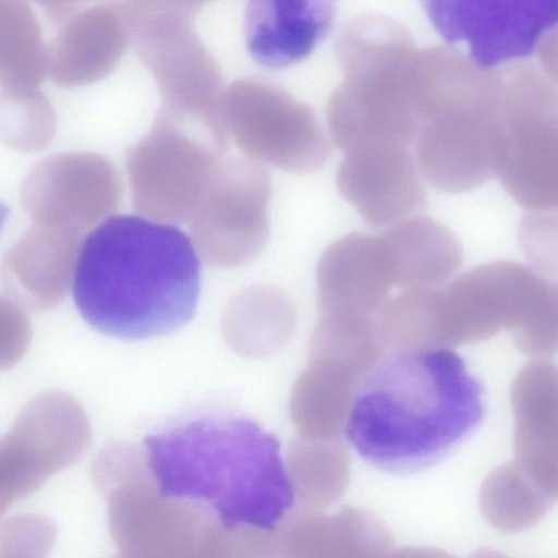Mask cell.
<instances>
[{"mask_svg": "<svg viewBox=\"0 0 558 558\" xmlns=\"http://www.w3.org/2000/svg\"><path fill=\"white\" fill-rule=\"evenodd\" d=\"M486 387L450 348H402L381 356L355 387L343 435L369 466L405 476L456 453L482 426Z\"/></svg>", "mask_w": 558, "mask_h": 558, "instance_id": "cell-1", "label": "cell"}, {"mask_svg": "<svg viewBox=\"0 0 558 558\" xmlns=\"http://www.w3.org/2000/svg\"><path fill=\"white\" fill-rule=\"evenodd\" d=\"M199 286V259L182 230L148 217L114 215L83 240L72 292L93 328L142 340L190 322Z\"/></svg>", "mask_w": 558, "mask_h": 558, "instance_id": "cell-2", "label": "cell"}, {"mask_svg": "<svg viewBox=\"0 0 558 558\" xmlns=\"http://www.w3.org/2000/svg\"><path fill=\"white\" fill-rule=\"evenodd\" d=\"M144 446L159 497L205 508L226 530L274 531L294 505L280 441L251 418L198 416Z\"/></svg>", "mask_w": 558, "mask_h": 558, "instance_id": "cell-3", "label": "cell"}, {"mask_svg": "<svg viewBox=\"0 0 558 558\" xmlns=\"http://www.w3.org/2000/svg\"><path fill=\"white\" fill-rule=\"evenodd\" d=\"M508 64L483 66L448 47L418 50L414 68L420 174L447 193L496 178Z\"/></svg>", "mask_w": 558, "mask_h": 558, "instance_id": "cell-4", "label": "cell"}, {"mask_svg": "<svg viewBox=\"0 0 558 558\" xmlns=\"http://www.w3.org/2000/svg\"><path fill=\"white\" fill-rule=\"evenodd\" d=\"M228 136L221 110L203 113L162 104L151 129L128 154L136 210L165 222L190 220Z\"/></svg>", "mask_w": 558, "mask_h": 558, "instance_id": "cell-5", "label": "cell"}, {"mask_svg": "<svg viewBox=\"0 0 558 558\" xmlns=\"http://www.w3.org/2000/svg\"><path fill=\"white\" fill-rule=\"evenodd\" d=\"M558 98L555 84L526 63H509L496 178L530 210L558 204Z\"/></svg>", "mask_w": 558, "mask_h": 558, "instance_id": "cell-6", "label": "cell"}, {"mask_svg": "<svg viewBox=\"0 0 558 558\" xmlns=\"http://www.w3.org/2000/svg\"><path fill=\"white\" fill-rule=\"evenodd\" d=\"M220 107L228 133L255 161L306 174L329 156L330 143L315 111L275 83L236 80L223 90Z\"/></svg>", "mask_w": 558, "mask_h": 558, "instance_id": "cell-7", "label": "cell"}, {"mask_svg": "<svg viewBox=\"0 0 558 558\" xmlns=\"http://www.w3.org/2000/svg\"><path fill=\"white\" fill-rule=\"evenodd\" d=\"M270 196V174L260 162L243 156L222 159L190 219L203 259L234 268L257 257L269 235Z\"/></svg>", "mask_w": 558, "mask_h": 558, "instance_id": "cell-8", "label": "cell"}, {"mask_svg": "<svg viewBox=\"0 0 558 558\" xmlns=\"http://www.w3.org/2000/svg\"><path fill=\"white\" fill-rule=\"evenodd\" d=\"M450 45L483 66L532 56L557 23V0H418Z\"/></svg>", "mask_w": 558, "mask_h": 558, "instance_id": "cell-9", "label": "cell"}, {"mask_svg": "<svg viewBox=\"0 0 558 558\" xmlns=\"http://www.w3.org/2000/svg\"><path fill=\"white\" fill-rule=\"evenodd\" d=\"M129 23L131 41L165 105L194 112L220 111V66L196 34L193 20L159 13L129 19Z\"/></svg>", "mask_w": 558, "mask_h": 558, "instance_id": "cell-10", "label": "cell"}, {"mask_svg": "<svg viewBox=\"0 0 558 558\" xmlns=\"http://www.w3.org/2000/svg\"><path fill=\"white\" fill-rule=\"evenodd\" d=\"M41 397L0 439V515L16 498L74 460V405L61 396Z\"/></svg>", "mask_w": 558, "mask_h": 558, "instance_id": "cell-11", "label": "cell"}, {"mask_svg": "<svg viewBox=\"0 0 558 558\" xmlns=\"http://www.w3.org/2000/svg\"><path fill=\"white\" fill-rule=\"evenodd\" d=\"M343 155L337 187L369 227L385 229L425 207V191L410 146L369 145Z\"/></svg>", "mask_w": 558, "mask_h": 558, "instance_id": "cell-12", "label": "cell"}, {"mask_svg": "<svg viewBox=\"0 0 558 558\" xmlns=\"http://www.w3.org/2000/svg\"><path fill=\"white\" fill-rule=\"evenodd\" d=\"M47 47V74L61 87L89 85L108 76L131 41L121 2L78 10Z\"/></svg>", "mask_w": 558, "mask_h": 558, "instance_id": "cell-13", "label": "cell"}, {"mask_svg": "<svg viewBox=\"0 0 558 558\" xmlns=\"http://www.w3.org/2000/svg\"><path fill=\"white\" fill-rule=\"evenodd\" d=\"M336 0H247L244 36L251 58L283 69L308 57L329 34Z\"/></svg>", "mask_w": 558, "mask_h": 558, "instance_id": "cell-14", "label": "cell"}, {"mask_svg": "<svg viewBox=\"0 0 558 558\" xmlns=\"http://www.w3.org/2000/svg\"><path fill=\"white\" fill-rule=\"evenodd\" d=\"M316 283L325 310L360 313L381 305L393 278L380 235L352 232L333 242L318 260Z\"/></svg>", "mask_w": 558, "mask_h": 558, "instance_id": "cell-15", "label": "cell"}, {"mask_svg": "<svg viewBox=\"0 0 558 558\" xmlns=\"http://www.w3.org/2000/svg\"><path fill=\"white\" fill-rule=\"evenodd\" d=\"M391 266L393 287L403 290L441 286L460 267L463 248L442 223L411 215L380 234Z\"/></svg>", "mask_w": 558, "mask_h": 558, "instance_id": "cell-16", "label": "cell"}, {"mask_svg": "<svg viewBox=\"0 0 558 558\" xmlns=\"http://www.w3.org/2000/svg\"><path fill=\"white\" fill-rule=\"evenodd\" d=\"M47 75V47L24 0H0V85L35 87Z\"/></svg>", "mask_w": 558, "mask_h": 558, "instance_id": "cell-17", "label": "cell"}, {"mask_svg": "<svg viewBox=\"0 0 558 558\" xmlns=\"http://www.w3.org/2000/svg\"><path fill=\"white\" fill-rule=\"evenodd\" d=\"M210 0H120L128 17L150 14H178L193 20Z\"/></svg>", "mask_w": 558, "mask_h": 558, "instance_id": "cell-18", "label": "cell"}, {"mask_svg": "<svg viewBox=\"0 0 558 558\" xmlns=\"http://www.w3.org/2000/svg\"><path fill=\"white\" fill-rule=\"evenodd\" d=\"M45 10L54 26L62 25L87 0H31Z\"/></svg>", "mask_w": 558, "mask_h": 558, "instance_id": "cell-19", "label": "cell"}, {"mask_svg": "<svg viewBox=\"0 0 558 558\" xmlns=\"http://www.w3.org/2000/svg\"><path fill=\"white\" fill-rule=\"evenodd\" d=\"M9 216V208L8 206L0 201V232L8 219Z\"/></svg>", "mask_w": 558, "mask_h": 558, "instance_id": "cell-20", "label": "cell"}]
</instances>
